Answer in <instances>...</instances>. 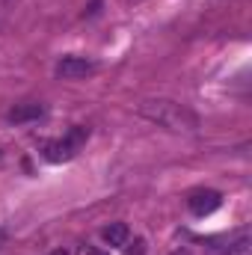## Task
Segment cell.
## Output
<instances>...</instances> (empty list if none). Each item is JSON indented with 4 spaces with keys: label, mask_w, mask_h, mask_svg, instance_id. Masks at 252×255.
Instances as JSON below:
<instances>
[{
    "label": "cell",
    "mask_w": 252,
    "mask_h": 255,
    "mask_svg": "<svg viewBox=\"0 0 252 255\" xmlns=\"http://www.w3.org/2000/svg\"><path fill=\"white\" fill-rule=\"evenodd\" d=\"M101 238L107 247H125L130 241V229H127V223H110L101 229Z\"/></svg>",
    "instance_id": "52a82bcc"
},
{
    "label": "cell",
    "mask_w": 252,
    "mask_h": 255,
    "mask_svg": "<svg viewBox=\"0 0 252 255\" xmlns=\"http://www.w3.org/2000/svg\"><path fill=\"white\" fill-rule=\"evenodd\" d=\"M220 205H223V193H217V190H196V193H190V199H187V208L193 217H208Z\"/></svg>",
    "instance_id": "277c9868"
},
{
    "label": "cell",
    "mask_w": 252,
    "mask_h": 255,
    "mask_svg": "<svg viewBox=\"0 0 252 255\" xmlns=\"http://www.w3.org/2000/svg\"><path fill=\"white\" fill-rule=\"evenodd\" d=\"M3 244H6V232L0 229V247H3Z\"/></svg>",
    "instance_id": "7c38bea8"
},
{
    "label": "cell",
    "mask_w": 252,
    "mask_h": 255,
    "mask_svg": "<svg viewBox=\"0 0 252 255\" xmlns=\"http://www.w3.org/2000/svg\"><path fill=\"white\" fill-rule=\"evenodd\" d=\"M42 116H45V104H36V101H30V104H18V107H12V110L6 113V119H9L12 125L39 122Z\"/></svg>",
    "instance_id": "8992f818"
},
{
    "label": "cell",
    "mask_w": 252,
    "mask_h": 255,
    "mask_svg": "<svg viewBox=\"0 0 252 255\" xmlns=\"http://www.w3.org/2000/svg\"><path fill=\"white\" fill-rule=\"evenodd\" d=\"M172 255H193V253H190L187 247H181V250H175V253H172Z\"/></svg>",
    "instance_id": "30bf717a"
},
{
    "label": "cell",
    "mask_w": 252,
    "mask_h": 255,
    "mask_svg": "<svg viewBox=\"0 0 252 255\" xmlns=\"http://www.w3.org/2000/svg\"><path fill=\"white\" fill-rule=\"evenodd\" d=\"M86 139H89V128L86 125H74L65 136H60V139H48V142H42V157H45L48 163H65V160H71V157L83 148Z\"/></svg>",
    "instance_id": "7a4b0ae2"
},
{
    "label": "cell",
    "mask_w": 252,
    "mask_h": 255,
    "mask_svg": "<svg viewBox=\"0 0 252 255\" xmlns=\"http://www.w3.org/2000/svg\"><path fill=\"white\" fill-rule=\"evenodd\" d=\"M125 255H145V241L142 238H133L125 244Z\"/></svg>",
    "instance_id": "ba28073f"
},
{
    "label": "cell",
    "mask_w": 252,
    "mask_h": 255,
    "mask_svg": "<svg viewBox=\"0 0 252 255\" xmlns=\"http://www.w3.org/2000/svg\"><path fill=\"white\" fill-rule=\"evenodd\" d=\"M48 255H71L68 250H54V253H48Z\"/></svg>",
    "instance_id": "8fae6325"
},
{
    "label": "cell",
    "mask_w": 252,
    "mask_h": 255,
    "mask_svg": "<svg viewBox=\"0 0 252 255\" xmlns=\"http://www.w3.org/2000/svg\"><path fill=\"white\" fill-rule=\"evenodd\" d=\"M0 157H3V148H0Z\"/></svg>",
    "instance_id": "4fadbf2b"
},
{
    "label": "cell",
    "mask_w": 252,
    "mask_h": 255,
    "mask_svg": "<svg viewBox=\"0 0 252 255\" xmlns=\"http://www.w3.org/2000/svg\"><path fill=\"white\" fill-rule=\"evenodd\" d=\"M136 113L148 122H154L157 128H166L172 133H196L202 119L190 110L187 104L169 101V98H148L136 107Z\"/></svg>",
    "instance_id": "6da1fadb"
},
{
    "label": "cell",
    "mask_w": 252,
    "mask_h": 255,
    "mask_svg": "<svg viewBox=\"0 0 252 255\" xmlns=\"http://www.w3.org/2000/svg\"><path fill=\"white\" fill-rule=\"evenodd\" d=\"M95 71H98V65L92 60H86V57H77V54H68V57H63L57 63V74L63 80H80V77L95 74Z\"/></svg>",
    "instance_id": "3957f363"
},
{
    "label": "cell",
    "mask_w": 252,
    "mask_h": 255,
    "mask_svg": "<svg viewBox=\"0 0 252 255\" xmlns=\"http://www.w3.org/2000/svg\"><path fill=\"white\" fill-rule=\"evenodd\" d=\"M211 255H250V232L241 229L238 235L226 238L223 247H211Z\"/></svg>",
    "instance_id": "5b68a950"
},
{
    "label": "cell",
    "mask_w": 252,
    "mask_h": 255,
    "mask_svg": "<svg viewBox=\"0 0 252 255\" xmlns=\"http://www.w3.org/2000/svg\"><path fill=\"white\" fill-rule=\"evenodd\" d=\"M83 255H110V253H104V250H98V247H86Z\"/></svg>",
    "instance_id": "9c48e42d"
}]
</instances>
